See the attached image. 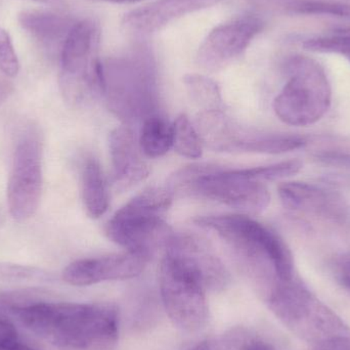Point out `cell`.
<instances>
[{
    "label": "cell",
    "mask_w": 350,
    "mask_h": 350,
    "mask_svg": "<svg viewBox=\"0 0 350 350\" xmlns=\"http://www.w3.org/2000/svg\"><path fill=\"white\" fill-rule=\"evenodd\" d=\"M267 304L292 333L320 349L338 337L350 336L349 326L296 278L275 282Z\"/></svg>",
    "instance_id": "5"
},
{
    "label": "cell",
    "mask_w": 350,
    "mask_h": 350,
    "mask_svg": "<svg viewBox=\"0 0 350 350\" xmlns=\"http://www.w3.org/2000/svg\"><path fill=\"white\" fill-rule=\"evenodd\" d=\"M306 137L285 133H267V135H245L243 133L236 151L249 153L277 154L296 151L306 147Z\"/></svg>",
    "instance_id": "19"
},
{
    "label": "cell",
    "mask_w": 350,
    "mask_h": 350,
    "mask_svg": "<svg viewBox=\"0 0 350 350\" xmlns=\"http://www.w3.org/2000/svg\"><path fill=\"white\" fill-rule=\"evenodd\" d=\"M265 26L260 16L246 14L215 27L198 49V65L207 71L224 69L246 51Z\"/></svg>",
    "instance_id": "11"
},
{
    "label": "cell",
    "mask_w": 350,
    "mask_h": 350,
    "mask_svg": "<svg viewBox=\"0 0 350 350\" xmlns=\"http://www.w3.org/2000/svg\"><path fill=\"white\" fill-rule=\"evenodd\" d=\"M150 257L126 251L120 254L84 258L70 263L64 269L66 283L77 287L94 285L106 281L133 279L145 271Z\"/></svg>",
    "instance_id": "12"
},
{
    "label": "cell",
    "mask_w": 350,
    "mask_h": 350,
    "mask_svg": "<svg viewBox=\"0 0 350 350\" xmlns=\"http://www.w3.org/2000/svg\"><path fill=\"white\" fill-rule=\"evenodd\" d=\"M139 144L147 157H163L172 148V125L158 115L145 119Z\"/></svg>",
    "instance_id": "20"
},
{
    "label": "cell",
    "mask_w": 350,
    "mask_h": 350,
    "mask_svg": "<svg viewBox=\"0 0 350 350\" xmlns=\"http://www.w3.org/2000/svg\"><path fill=\"white\" fill-rule=\"evenodd\" d=\"M221 0H158L125 14V30L135 35H149L165 28L177 18L215 5Z\"/></svg>",
    "instance_id": "13"
},
{
    "label": "cell",
    "mask_w": 350,
    "mask_h": 350,
    "mask_svg": "<svg viewBox=\"0 0 350 350\" xmlns=\"http://www.w3.org/2000/svg\"><path fill=\"white\" fill-rule=\"evenodd\" d=\"M321 350H325V349H321Z\"/></svg>",
    "instance_id": "37"
},
{
    "label": "cell",
    "mask_w": 350,
    "mask_h": 350,
    "mask_svg": "<svg viewBox=\"0 0 350 350\" xmlns=\"http://www.w3.org/2000/svg\"><path fill=\"white\" fill-rule=\"evenodd\" d=\"M100 28L92 18L76 22L59 53V86L68 102L105 96L104 64L98 57Z\"/></svg>",
    "instance_id": "7"
},
{
    "label": "cell",
    "mask_w": 350,
    "mask_h": 350,
    "mask_svg": "<svg viewBox=\"0 0 350 350\" xmlns=\"http://www.w3.org/2000/svg\"><path fill=\"white\" fill-rule=\"evenodd\" d=\"M104 73L105 96L119 118L133 122L157 115L155 67L149 55L137 53L111 59L104 64Z\"/></svg>",
    "instance_id": "8"
},
{
    "label": "cell",
    "mask_w": 350,
    "mask_h": 350,
    "mask_svg": "<svg viewBox=\"0 0 350 350\" xmlns=\"http://www.w3.org/2000/svg\"><path fill=\"white\" fill-rule=\"evenodd\" d=\"M240 350H277L271 343L258 338H250L245 340Z\"/></svg>",
    "instance_id": "30"
},
{
    "label": "cell",
    "mask_w": 350,
    "mask_h": 350,
    "mask_svg": "<svg viewBox=\"0 0 350 350\" xmlns=\"http://www.w3.org/2000/svg\"><path fill=\"white\" fill-rule=\"evenodd\" d=\"M335 277L343 288L350 291V252L342 255L336 261Z\"/></svg>",
    "instance_id": "29"
},
{
    "label": "cell",
    "mask_w": 350,
    "mask_h": 350,
    "mask_svg": "<svg viewBox=\"0 0 350 350\" xmlns=\"http://www.w3.org/2000/svg\"><path fill=\"white\" fill-rule=\"evenodd\" d=\"M204 144L196 129L185 114L176 117L172 124V148L181 157L199 159L203 155Z\"/></svg>",
    "instance_id": "22"
},
{
    "label": "cell",
    "mask_w": 350,
    "mask_h": 350,
    "mask_svg": "<svg viewBox=\"0 0 350 350\" xmlns=\"http://www.w3.org/2000/svg\"><path fill=\"white\" fill-rule=\"evenodd\" d=\"M14 86L8 80H0V106L8 100V96L12 94Z\"/></svg>",
    "instance_id": "32"
},
{
    "label": "cell",
    "mask_w": 350,
    "mask_h": 350,
    "mask_svg": "<svg viewBox=\"0 0 350 350\" xmlns=\"http://www.w3.org/2000/svg\"><path fill=\"white\" fill-rule=\"evenodd\" d=\"M304 49L314 53H340L350 57V34L332 37H319L304 42Z\"/></svg>",
    "instance_id": "25"
},
{
    "label": "cell",
    "mask_w": 350,
    "mask_h": 350,
    "mask_svg": "<svg viewBox=\"0 0 350 350\" xmlns=\"http://www.w3.org/2000/svg\"><path fill=\"white\" fill-rule=\"evenodd\" d=\"M284 207L300 213L338 219L345 214L339 195L312 183L289 181L278 187Z\"/></svg>",
    "instance_id": "15"
},
{
    "label": "cell",
    "mask_w": 350,
    "mask_h": 350,
    "mask_svg": "<svg viewBox=\"0 0 350 350\" xmlns=\"http://www.w3.org/2000/svg\"><path fill=\"white\" fill-rule=\"evenodd\" d=\"M175 195L205 198L251 215L267 210L271 193L261 181L247 178L239 170H221L210 164L183 168L170 179Z\"/></svg>",
    "instance_id": "4"
},
{
    "label": "cell",
    "mask_w": 350,
    "mask_h": 350,
    "mask_svg": "<svg viewBox=\"0 0 350 350\" xmlns=\"http://www.w3.org/2000/svg\"><path fill=\"white\" fill-rule=\"evenodd\" d=\"M273 2L286 12L298 14H330L340 18H350V4L322 0H255Z\"/></svg>",
    "instance_id": "23"
},
{
    "label": "cell",
    "mask_w": 350,
    "mask_h": 350,
    "mask_svg": "<svg viewBox=\"0 0 350 350\" xmlns=\"http://www.w3.org/2000/svg\"><path fill=\"white\" fill-rule=\"evenodd\" d=\"M8 350H38L36 349H34V347H29V345H24V343L20 342V341H18V342L14 343L12 347H10V349Z\"/></svg>",
    "instance_id": "33"
},
{
    "label": "cell",
    "mask_w": 350,
    "mask_h": 350,
    "mask_svg": "<svg viewBox=\"0 0 350 350\" xmlns=\"http://www.w3.org/2000/svg\"><path fill=\"white\" fill-rule=\"evenodd\" d=\"M18 341L16 327L8 317L0 312V350H8Z\"/></svg>",
    "instance_id": "28"
},
{
    "label": "cell",
    "mask_w": 350,
    "mask_h": 350,
    "mask_svg": "<svg viewBox=\"0 0 350 350\" xmlns=\"http://www.w3.org/2000/svg\"><path fill=\"white\" fill-rule=\"evenodd\" d=\"M38 292L34 290L0 292V312L4 316L12 314L21 308H26L35 302L41 301Z\"/></svg>",
    "instance_id": "26"
},
{
    "label": "cell",
    "mask_w": 350,
    "mask_h": 350,
    "mask_svg": "<svg viewBox=\"0 0 350 350\" xmlns=\"http://www.w3.org/2000/svg\"><path fill=\"white\" fill-rule=\"evenodd\" d=\"M113 183L124 191L147 178L149 166L142 158L141 148L133 129L126 125L113 129L109 137Z\"/></svg>",
    "instance_id": "14"
},
{
    "label": "cell",
    "mask_w": 350,
    "mask_h": 350,
    "mask_svg": "<svg viewBox=\"0 0 350 350\" xmlns=\"http://www.w3.org/2000/svg\"><path fill=\"white\" fill-rule=\"evenodd\" d=\"M287 83L273 100V111L282 122L308 126L319 122L332 104V88L320 63L304 55L286 59Z\"/></svg>",
    "instance_id": "6"
},
{
    "label": "cell",
    "mask_w": 350,
    "mask_h": 350,
    "mask_svg": "<svg viewBox=\"0 0 350 350\" xmlns=\"http://www.w3.org/2000/svg\"><path fill=\"white\" fill-rule=\"evenodd\" d=\"M183 83L191 102L201 111H224L219 86L211 78L201 74H187Z\"/></svg>",
    "instance_id": "21"
},
{
    "label": "cell",
    "mask_w": 350,
    "mask_h": 350,
    "mask_svg": "<svg viewBox=\"0 0 350 350\" xmlns=\"http://www.w3.org/2000/svg\"><path fill=\"white\" fill-rule=\"evenodd\" d=\"M162 302L172 322L181 330H199L207 321L206 287L191 259L165 250L159 271Z\"/></svg>",
    "instance_id": "9"
},
{
    "label": "cell",
    "mask_w": 350,
    "mask_h": 350,
    "mask_svg": "<svg viewBox=\"0 0 350 350\" xmlns=\"http://www.w3.org/2000/svg\"><path fill=\"white\" fill-rule=\"evenodd\" d=\"M195 127L204 145L218 152L236 151L243 135L224 111H201Z\"/></svg>",
    "instance_id": "17"
},
{
    "label": "cell",
    "mask_w": 350,
    "mask_h": 350,
    "mask_svg": "<svg viewBox=\"0 0 350 350\" xmlns=\"http://www.w3.org/2000/svg\"><path fill=\"white\" fill-rule=\"evenodd\" d=\"M41 144L33 133L18 141L8 183V203L14 219L25 221L38 209L42 189Z\"/></svg>",
    "instance_id": "10"
},
{
    "label": "cell",
    "mask_w": 350,
    "mask_h": 350,
    "mask_svg": "<svg viewBox=\"0 0 350 350\" xmlns=\"http://www.w3.org/2000/svg\"><path fill=\"white\" fill-rule=\"evenodd\" d=\"M199 226L215 230L261 282L295 279L293 254L285 241L249 215L230 214L195 218Z\"/></svg>",
    "instance_id": "2"
},
{
    "label": "cell",
    "mask_w": 350,
    "mask_h": 350,
    "mask_svg": "<svg viewBox=\"0 0 350 350\" xmlns=\"http://www.w3.org/2000/svg\"><path fill=\"white\" fill-rule=\"evenodd\" d=\"M189 350H224L222 349L221 345L215 340H211V339H207V340L201 341V342L197 343L193 345Z\"/></svg>",
    "instance_id": "31"
},
{
    "label": "cell",
    "mask_w": 350,
    "mask_h": 350,
    "mask_svg": "<svg viewBox=\"0 0 350 350\" xmlns=\"http://www.w3.org/2000/svg\"><path fill=\"white\" fill-rule=\"evenodd\" d=\"M21 27L49 53H61L68 34L75 22L49 10H25L18 16Z\"/></svg>",
    "instance_id": "16"
},
{
    "label": "cell",
    "mask_w": 350,
    "mask_h": 350,
    "mask_svg": "<svg viewBox=\"0 0 350 350\" xmlns=\"http://www.w3.org/2000/svg\"><path fill=\"white\" fill-rule=\"evenodd\" d=\"M349 61H350V57H349Z\"/></svg>",
    "instance_id": "36"
},
{
    "label": "cell",
    "mask_w": 350,
    "mask_h": 350,
    "mask_svg": "<svg viewBox=\"0 0 350 350\" xmlns=\"http://www.w3.org/2000/svg\"><path fill=\"white\" fill-rule=\"evenodd\" d=\"M14 317L29 330L64 349L112 350L119 335V312L109 304L38 301Z\"/></svg>",
    "instance_id": "1"
},
{
    "label": "cell",
    "mask_w": 350,
    "mask_h": 350,
    "mask_svg": "<svg viewBox=\"0 0 350 350\" xmlns=\"http://www.w3.org/2000/svg\"><path fill=\"white\" fill-rule=\"evenodd\" d=\"M82 199L88 215L98 218L109 208V193L106 179L96 159L86 161L82 172Z\"/></svg>",
    "instance_id": "18"
},
{
    "label": "cell",
    "mask_w": 350,
    "mask_h": 350,
    "mask_svg": "<svg viewBox=\"0 0 350 350\" xmlns=\"http://www.w3.org/2000/svg\"><path fill=\"white\" fill-rule=\"evenodd\" d=\"M174 195L168 187H149L119 209L106 226L108 238L126 251L151 258L159 248H166L174 232L163 216Z\"/></svg>",
    "instance_id": "3"
},
{
    "label": "cell",
    "mask_w": 350,
    "mask_h": 350,
    "mask_svg": "<svg viewBox=\"0 0 350 350\" xmlns=\"http://www.w3.org/2000/svg\"><path fill=\"white\" fill-rule=\"evenodd\" d=\"M98 1L108 2V3L115 4H129L139 2L142 1V0H98Z\"/></svg>",
    "instance_id": "34"
},
{
    "label": "cell",
    "mask_w": 350,
    "mask_h": 350,
    "mask_svg": "<svg viewBox=\"0 0 350 350\" xmlns=\"http://www.w3.org/2000/svg\"><path fill=\"white\" fill-rule=\"evenodd\" d=\"M0 71L8 77H16L20 62L8 31L0 27Z\"/></svg>",
    "instance_id": "27"
},
{
    "label": "cell",
    "mask_w": 350,
    "mask_h": 350,
    "mask_svg": "<svg viewBox=\"0 0 350 350\" xmlns=\"http://www.w3.org/2000/svg\"><path fill=\"white\" fill-rule=\"evenodd\" d=\"M302 167H304V163L300 160L292 159L271 164V165L239 170L241 174L244 175L247 178L262 183V181L279 180V179L293 176L300 172Z\"/></svg>",
    "instance_id": "24"
},
{
    "label": "cell",
    "mask_w": 350,
    "mask_h": 350,
    "mask_svg": "<svg viewBox=\"0 0 350 350\" xmlns=\"http://www.w3.org/2000/svg\"><path fill=\"white\" fill-rule=\"evenodd\" d=\"M33 1L40 2V3L49 4V5H63V0H33Z\"/></svg>",
    "instance_id": "35"
}]
</instances>
